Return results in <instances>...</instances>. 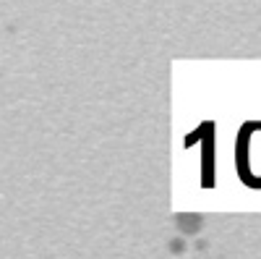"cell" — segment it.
Here are the masks:
<instances>
[{"label":"cell","mask_w":261,"mask_h":259,"mask_svg":"<svg viewBox=\"0 0 261 259\" xmlns=\"http://www.w3.org/2000/svg\"><path fill=\"white\" fill-rule=\"evenodd\" d=\"M178 223H180V225H186V228H183L186 233H196V230H199V225H201V220H199V218H188V215H180Z\"/></svg>","instance_id":"1"},{"label":"cell","mask_w":261,"mask_h":259,"mask_svg":"<svg viewBox=\"0 0 261 259\" xmlns=\"http://www.w3.org/2000/svg\"><path fill=\"white\" fill-rule=\"evenodd\" d=\"M170 249H172V251H183V241H172Z\"/></svg>","instance_id":"2"}]
</instances>
